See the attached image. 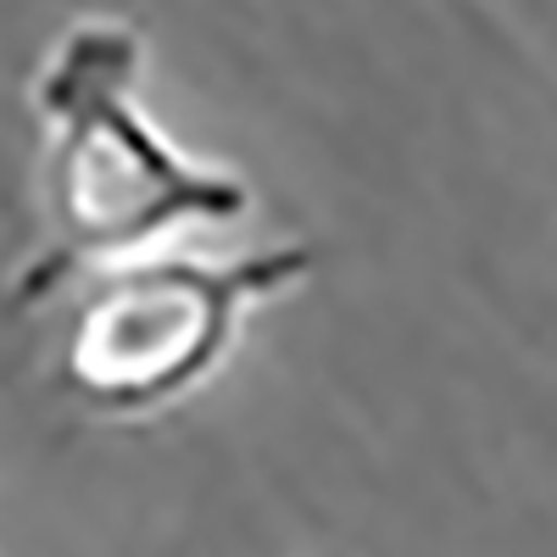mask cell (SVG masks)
<instances>
[{"instance_id":"6da1fadb","label":"cell","mask_w":557,"mask_h":557,"mask_svg":"<svg viewBox=\"0 0 557 557\" xmlns=\"http://www.w3.org/2000/svg\"><path fill=\"white\" fill-rule=\"evenodd\" d=\"M139 73V39L112 17L73 23L51 62L34 78V107L51 128L45 139V246L12 285V307L45 301L78 262L134 251L173 223L246 212V184L235 173L201 168L151 134L128 107V78Z\"/></svg>"},{"instance_id":"7a4b0ae2","label":"cell","mask_w":557,"mask_h":557,"mask_svg":"<svg viewBox=\"0 0 557 557\" xmlns=\"http://www.w3.org/2000/svg\"><path fill=\"white\" fill-rule=\"evenodd\" d=\"M318 268L312 246H278L240 262H123L107 268L67 318L62 385L96 412H146L184 396L235 341L240 307Z\"/></svg>"}]
</instances>
